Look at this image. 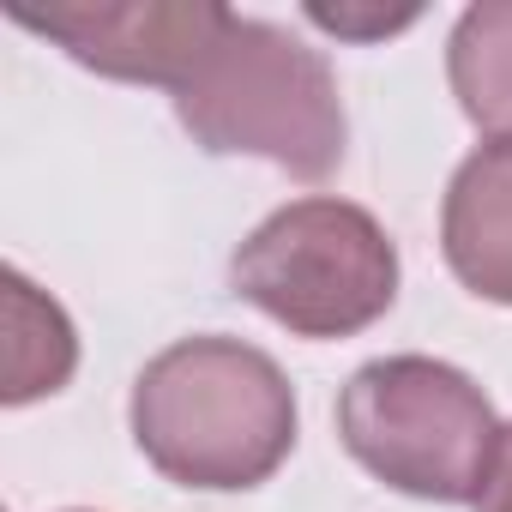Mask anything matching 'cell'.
I'll list each match as a JSON object with an SVG mask.
<instances>
[{
  "instance_id": "obj_2",
  "label": "cell",
  "mask_w": 512,
  "mask_h": 512,
  "mask_svg": "<svg viewBox=\"0 0 512 512\" xmlns=\"http://www.w3.org/2000/svg\"><path fill=\"white\" fill-rule=\"evenodd\" d=\"M175 121L211 157H260L296 181H326L350 145L332 61L296 31L241 13L175 91Z\"/></svg>"
},
{
  "instance_id": "obj_4",
  "label": "cell",
  "mask_w": 512,
  "mask_h": 512,
  "mask_svg": "<svg viewBox=\"0 0 512 512\" xmlns=\"http://www.w3.org/2000/svg\"><path fill=\"white\" fill-rule=\"evenodd\" d=\"M500 428L488 392L440 356L362 362L338 392L344 452L386 488L434 506H476Z\"/></svg>"
},
{
  "instance_id": "obj_1",
  "label": "cell",
  "mask_w": 512,
  "mask_h": 512,
  "mask_svg": "<svg viewBox=\"0 0 512 512\" xmlns=\"http://www.w3.org/2000/svg\"><path fill=\"white\" fill-rule=\"evenodd\" d=\"M127 422L163 482L241 494L278 476L302 416L278 356L229 332H193L139 368Z\"/></svg>"
},
{
  "instance_id": "obj_3",
  "label": "cell",
  "mask_w": 512,
  "mask_h": 512,
  "mask_svg": "<svg viewBox=\"0 0 512 512\" xmlns=\"http://www.w3.org/2000/svg\"><path fill=\"white\" fill-rule=\"evenodd\" d=\"M229 290L290 338L338 344L398 302V241L368 205L308 193L241 235L229 253Z\"/></svg>"
},
{
  "instance_id": "obj_8",
  "label": "cell",
  "mask_w": 512,
  "mask_h": 512,
  "mask_svg": "<svg viewBox=\"0 0 512 512\" xmlns=\"http://www.w3.org/2000/svg\"><path fill=\"white\" fill-rule=\"evenodd\" d=\"M7 404H31L43 392H61L79 368V332L55 296H43L25 272H7Z\"/></svg>"
},
{
  "instance_id": "obj_10",
  "label": "cell",
  "mask_w": 512,
  "mask_h": 512,
  "mask_svg": "<svg viewBox=\"0 0 512 512\" xmlns=\"http://www.w3.org/2000/svg\"><path fill=\"white\" fill-rule=\"evenodd\" d=\"M476 512H512V422L500 428V452H494V470L476 494Z\"/></svg>"
},
{
  "instance_id": "obj_6",
  "label": "cell",
  "mask_w": 512,
  "mask_h": 512,
  "mask_svg": "<svg viewBox=\"0 0 512 512\" xmlns=\"http://www.w3.org/2000/svg\"><path fill=\"white\" fill-rule=\"evenodd\" d=\"M440 253L470 296L512 308V139H488L452 169L440 199Z\"/></svg>"
},
{
  "instance_id": "obj_11",
  "label": "cell",
  "mask_w": 512,
  "mask_h": 512,
  "mask_svg": "<svg viewBox=\"0 0 512 512\" xmlns=\"http://www.w3.org/2000/svg\"><path fill=\"white\" fill-rule=\"evenodd\" d=\"M67 512H91V506H67Z\"/></svg>"
},
{
  "instance_id": "obj_9",
  "label": "cell",
  "mask_w": 512,
  "mask_h": 512,
  "mask_svg": "<svg viewBox=\"0 0 512 512\" xmlns=\"http://www.w3.org/2000/svg\"><path fill=\"white\" fill-rule=\"evenodd\" d=\"M308 19L332 37H350V43H374V37H392L404 25L422 19V7H398V13H374V7H308Z\"/></svg>"
},
{
  "instance_id": "obj_7",
  "label": "cell",
  "mask_w": 512,
  "mask_h": 512,
  "mask_svg": "<svg viewBox=\"0 0 512 512\" xmlns=\"http://www.w3.org/2000/svg\"><path fill=\"white\" fill-rule=\"evenodd\" d=\"M446 85L464 121L488 139H512V0H476L446 37Z\"/></svg>"
},
{
  "instance_id": "obj_5",
  "label": "cell",
  "mask_w": 512,
  "mask_h": 512,
  "mask_svg": "<svg viewBox=\"0 0 512 512\" xmlns=\"http://www.w3.org/2000/svg\"><path fill=\"white\" fill-rule=\"evenodd\" d=\"M7 19L67 49L97 79L181 91L235 13L217 0H7Z\"/></svg>"
}]
</instances>
